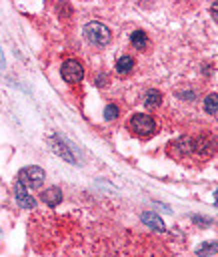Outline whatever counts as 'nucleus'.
I'll list each match as a JSON object with an SVG mask.
<instances>
[{"mask_svg": "<svg viewBox=\"0 0 218 257\" xmlns=\"http://www.w3.org/2000/svg\"><path fill=\"white\" fill-rule=\"evenodd\" d=\"M214 253H218V241L202 243V245L196 249V255H200V257H208V255H214Z\"/></svg>", "mask_w": 218, "mask_h": 257, "instance_id": "14", "label": "nucleus"}, {"mask_svg": "<svg viewBox=\"0 0 218 257\" xmlns=\"http://www.w3.org/2000/svg\"><path fill=\"white\" fill-rule=\"evenodd\" d=\"M204 110L208 114H216L218 112V94H208L204 98Z\"/></svg>", "mask_w": 218, "mask_h": 257, "instance_id": "15", "label": "nucleus"}, {"mask_svg": "<svg viewBox=\"0 0 218 257\" xmlns=\"http://www.w3.org/2000/svg\"><path fill=\"white\" fill-rule=\"evenodd\" d=\"M46 179V173L44 169L36 167V165H30V167H24L18 171V181L26 187V189H40L42 183Z\"/></svg>", "mask_w": 218, "mask_h": 257, "instance_id": "3", "label": "nucleus"}, {"mask_svg": "<svg viewBox=\"0 0 218 257\" xmlns=\"http://www.w3.org/2000/svg\"><path fill=\"white\" fill-rule=\"evenodd\" d=\"M192 221H194L196 225H210V223H212V221L206 219V217H192Z\"/></svg>", "mask_w": 218, "mask_h": 257, "instance_id": "17", "label": "nucleus"}, {"mask_svg": "<svg viewBox=\"0 0 218 257\" xmlns=\"http://www.w3.org/2000/svg\"><path fill=\"white\" fill-rule=\"evenodd\" d=\"M216 147H218V141H216L212 135L194 137V157H196L198 161L210 159V157L216 153Z\"/></svg>", "mask_w": 218, "mask_h": 257, "instance_id": "4", "label": "nucleus"}, {"mask_svg": "<svg viewBox=\"0 0 218 257\" xmlns=\"http://www.w3.org/2000/svg\"><path fill=\"white\" fill-rule=\"evenodd\" d=\"M118 112H120V110H118L116 104H108V106L104 108V118H106V120H114V118L118 116Z\"/></svg>", "mask_w": 218, "mask_h": 257, "instance_id": "16", "label": "nucleus"}, {"mask_svg": "<svg viewBox=\"0 0 218 257\" xmlns=\"http://www.w3.org/2000/svg\"><path fill=\"white\" fill-rule=\"evenodd\" d=\"M210 12H212V18L218 22V2H214V4H212V10H210Z\"/></svg>", "mask_w": 218, "mask_h": 257, "instance_id": "18", "label": "nucleus"}, {"mask_svg": "<svg viewBox=\"0 0 218 257\" xmlns=\"http://www.w3.org/2000/svg\"><path fill=\"white\" fill-rule=\"evenodd\" d=\"M46 143H48V147H50L58 157H62L64 161H68V163H72V165H78V163H76V157L72 155L70 147L62 141V137H58V135H50V137L46 139Z\"/></svg>", "mask_w": 218, "mask_h": 257, "instance_id": "7", "label": "nucleus"}, {"mask_svg": "<svg viewBox=\"0 0 218 257\" xmlns=\"http://www.w3.org/2000/svg\"><path fill=\"white\" fill-rule=\"evenodd\" d=\"M160 102H162V94H160L156 88L146 90V94H144V104H146L148 108H158Z\"/></svg>", "mask_w": 218, "mask_h": 257, "instance_id": "13", "label": "nucleus"}, {"mask_svg": "<svg viewBox=\"0 0 218 257\" xmlns=\"http://www.w3.org/2000/svg\"><path fill=\"white\" fill-rule=\"evenodd\" d=\"M178 96H184V100H194V92H180Z\"/></svg>", "mask_w": 218, "mask_h": 257, "instance_id": "19", "label": "nucleus"}, {"mask_svg": "<svg viewBox=\"0 0 218 257\" xmlns=\"http://www.w3.org/2000/svg\"><path fill=\"white\" fill-rule=\"evenodd\" d=\"M142 223L144 225H148L150 229H154V231H164L166 227H164V221L156 215V213H152V211H146V213H142Z\"/></svg>", "mask_w": 218, "mask_h": 257, "instance_id": "10", "label": "nucleus"}, {"mask_svg": "<svg viewBox=\"0 0 218 257\" xmlns=\"http://www.w3.org/2000/svg\"><path fill=\"white\" fill-rule=\"evenodd\" d=\"M42 201H44L48 207H56V205H60V201H62V191H60L58 187H48V189L42 193Z\"/></svg>", "mask_w": 218, "mask_h": 257, "instance_id": "9", "label": "nucleus"}, {"mask_svg": "<svg viewBox=\"0 0 218 257\" xmlns=\"http://www.w3.org/2000/svg\"><path fill=\"white\" fill-rule=\"evenodd\" d=\"M4 66V58H2V52H0V68Z\"/></svg>", "mask_w": 218, "mask_h": 257, "instance_id": "21", "label": "nucleus"}, {"mask_svg": "<svg viewBox=\"0 0 218 257\" xmlns=\"http://www.w3.org/2000/svg\"><path fill=\"white\" fill-rule=\"evenodd\" d=\"M104 80H106V76H104V74H98V78H96V84H98V86H104Z\"/></svg>", "mask_w": 218, "mask_h": 257, "instance_id": "20", "label": "nucleus"}, {"mask_svg": "<svg viewBox=\"0 0 218 257\" xmlns=\"http://www.w3.org/2000/svg\"><path fill=\"white\" fill-rule=\"evenodd\" d=\"M168 155L178 159V161H186V159L194 157V139L192 137H178L176 141L168 143Z\"/></svg>", "mask_w": 218, "mask_h": 257, "instance_id": "2", "label": "nucleus"}, {"mask_svg": "<svg viewBox=\"0 0 218 257\" xmlns=\"http://www.w3.org/2000/svg\"><path fill=\"white\" fill-rule=\"evenodd\" d=\"M130 42H132V46H134V48L144 50V48L148 46V36H146V32H144V30H134V32L130 34Z\"/></svg>", "mask_w": 218, "mask_h": 257, "instance_id": "12", "label": "nucleus"}, {"mask_svg": "<svg viewBox=\"0 0 218 257\" xmlns=\"http://www.w3.org/2000/svg\"><path fill=\"white\" fill-rule=\"evenodd\" d=\"M84 34H86L88 42H92L94 46H106L112 40L110 28L106 24H102V22H96V20L94 22H88L84 26Z\"/></svg>", "mask_w": 218, "mask_h": 257, "instance_id": "1", "label": "nucleus"}, {"mask_svg": "<svg viewBox=\"0 0 218 257\" xmlns=\"http://www.w3.org/2000/svg\"><path fill=\"white\" fill-rule=\"evenodd\" d=\"M14 197H16V201H18V205H20L22 209H34V207H36L34 197L28 193V189H26L20 181L14 183Z\"/></svg>", "mask_w": 218, "mask_h": 257, "instance_id": "8", "label": "nucleus"}, {"mask_svg": "<svg viewBox=\"0 0 218 257\" xmlns=\"http://www.w3.org/2000/svg\"><path fill=\"white\" fill-rule=\"evenodd\" d=\"M130 128L138 135V137H150L154 131H156V122L150 114H142V112H136L132 114L130 118Z\"/></svg>", "mask_w": 218, "mask_h": 257, "instance_id": "5", "label": "nucleus"}, {"mask_svg": "<svg viewBox=\"0 0 218 257\" xmlns=\"http://www.w3.org/2000/svg\"><path fill=\"white\" fill-rule=\"evenodd\" d=\"M132 68H134V58H132V56H126V54H124V56H120V58L116 60V72L122 74V76H124V74H130Z\"/></svg>", "mask_w": 218, "mask_h": 257, "instance_id": "11", "label": "nucleus"}, {"mask_svg": "<svg viewBox=\"0 0 218 257\" xmlns=\"http://www.w3.org/2000/svg\"><path fill=\"white\" fill-rule=\"evenodd\" d=\"M60 74H62V78H64L66 82L76 84V82H80V80L84 78V68H82V64H80L78 60L70 58V60H66V62L62 64Z\"/></svg>", "mask_w": 218, "mask_h": 257, "instance_id": "6", "label": "nucleus"}]
</instances>
